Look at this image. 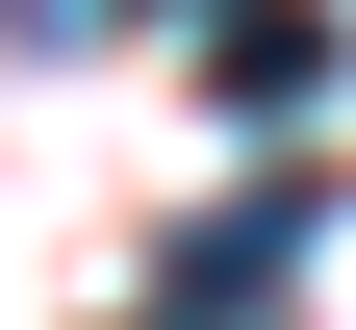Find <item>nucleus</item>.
I'll use <instances>...</instances> for the list:
<instances>
[{
    "label": "nucleus",
    "mask_w": 356,
    "mask_h": 330,
    "mask_svg": "<svg viewBox=\"0 0 356 330\" xmlns=\"http://www.w3.org/2000/svg\"><path fill=\"white\" fill-rule=\"evenodd\" d=\"M305 76H331V26H305V0H229V26H204V102H229V127H280Z\"/></svg>",
    "instance_id": "f257e3e1"
}]
</instances>
